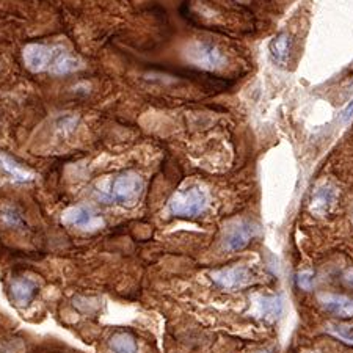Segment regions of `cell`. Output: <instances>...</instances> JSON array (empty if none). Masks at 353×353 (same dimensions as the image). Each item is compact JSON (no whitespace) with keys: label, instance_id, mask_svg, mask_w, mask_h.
I'll return each instance as SVG.
<instances>
[{"label":"cell","instance_id":"14","mask_svg":"<svg viewBox=\"0 0 353 353\" xmlns=\"http://www.w3.org/2000/svg\"><path fill=\"white\" fill-rule=\"evenodd\" d=\"M108 347L113 353H137V341L129 333H115L108 341Z\"/></svg>","mask_w":353,"mask_h":353},{"label":"cell","instance_id":"2","mask_svg":"<svg viewBox=\"0 0 353 353\" xmlns=\"http://www.w3.org/2000/svg\"><path fill=\"white\" fill-rule=\"evenodd\" d=\"M208 192L198 186H193L186 190H179L173 195L168 208H170L173 215L192 219V217H197L201 212H204L208 208Z\"/></svg>","mask_w":353,"mask_h":353},{"label":"cell","instance_id":"8","mask_svg":"<svg viewBox=\"0 0 353 353\" xmlns=\"http://www.w3.org/2000/svg\"><path fill=\"white\" fill-rule=\"evenodd\" d=\"M282 309H284V303H282V298L280 295H253L249 314L258 319L267 320V322H275L281 317Z\"/></svg>","mask_w":353,"mask_h":353},{"label":"cell","instance_id":"15","mask_svg":"<svg viewBox=\"0 0 353 353\" xmlns=\"http://www.w3.org/2000/svg\"><path fill=\"white\" fill-rule=\"evenodd\" d=\"M270 52L278 63H286L291 52V36L287 34H280L270 41Z\"/></svg>","mask_w":353,"mask_h":353},{"label":"cell","instance_id":"21","mask_svg":"<svg viewBox=\"0 0 353 353\" xmlns=\"http://www.w3.org/2000/svg\"><path fill=\"white\" fill-rule=\"evenodd\" d=\"M344 282L349 287H353V269L352 270H347L344 273Z\"/></svg>","mask_w":353,"mask_h":353},{"label":"cell","instance_id":"5","mask_svg":"<svg viewBox=\"0 0 353 353\" xmlns=\"http://www.w3.org/2000/svg\"><path fill=\"white\" fill-rule=\"evenodd\" d=\"M58 47H51L45 45H27L23 51V58L27 69L32 73H42V71H49L52 66L53 60H56Z\"/></svg>","mask_w":353,"mask_h":353},{"label":"cell","instance_id":"22","mask_svg":"<svg viewBox=\"0 0 353 353\" xmlns=\"http://www.w3.org/2000/svg\"><path fill=\"white\" fill-rule=\"evenodd\" d=\"M254 353H273V350L267 349V350H259V352H254Z\"/></svg>","mask_w":353,"mask_h":353},{"label":"cell","instance_id":"10","mask_svg":"<svg viewBox=\"0 0 353 353\" xmlns=\"http://www.w3.org/2000/svg\"><path fill=\"white\" fill-rule=\"evenodd\" d=\"M317 300L325 311L338 317H352L353 316V298L339 295V294H319Z\"/></svg>","mask_w":353,"mask_h":353},{"label":"cell","instance_id":"1","mask_svg":"<svg viewBox=\"0 0 353 353\" xmlns=\"http://www.w3.org/2000/svg\"><path fill=\"white\" fill-rule=\"evenodd\" d=\"M145 184L137 173L127 171L107 181V186H99V197L108 203H117L123 208H134L141 198Z\"/></svg>","mask_w":353,"mask_h":353},{"label":"cell","instance_id":"11","mask_svg":"<svg viewBox=\"0 0 353 353\" xmlns=\"http://www.w3.org/2000/svg\"><path fill=\"white\" fill-rule=\"evenodd\" d=\"M36 289H38L36 281H34L32 278H25V276H19V278H14L12 281V286H10V295H12V300L14 302L16 306L24 308L34 300Z\"/></svg>","mask_w":353,"mask_h":353},{"label":"cell","instance_id":"16","mask_svg":"<svg viewBox=\"0 0 353 353\" xmlns=\"http://www.w3.org/2000/svg\"><path fill=\"white\" fill-rule=\"evenodd\" d=\"M324 328L328 334L334 336L336 339L345 342V344H349V345H353V327L352 325L338 324V322H327Z\"/></svg>","mask_w":353,"mask_h":353},{"label":"cell","instance_id":"20","mask_svg":"<svg viewBox=\"0 0 353 353\" xmlns=\"http://www.w3.org/2000/svg\"><path fill=\"white\" fill-rule=\"evenodd\" d=\"M339 118H341V123H344V124L350 121V119L353 118V101H350V104L347 106L344 110H342Z\"/></svg>","mask_w":353,"mask_h":353},{"label":"cell","instance_id":"3","mask_svg":"<svg viewBox=\"0 0 353 353\" xmlns=\"http://www.w3.org/2000/svg\"><path fill=\"white\" fill-rule=\"evenodd\" d=\"M184 56L193 66L204 71H220L228 64V60L219 47L206 41L188 42Z\"/></svg>","mask_w":353,"mask_h":353},{"label":"cell","instance_id":"23","mask_svg":"<svg viewBox=\"0 0 353 353\" xmlns=\"http://www.w3.org/2000/svg\"><path fill=\"white\" fill-rule=\"evenodd\" d=\"M302 353H322V352H319V350H303Z\"/></svg>","mask_w":353,"mask_h":353},{"label":"cell","instance_id":"13","mask_svg":"<svg viewBox=\"0 0 353 353\" xmlns=\"http://www.w3.org/2000/svg\"><path fill=\"white\" fill-rule=\"evenodd\" d=\"M0 168H2L7 175L12 176L16 182H30L35 179V173L27 170V168L19 165L14 159L3 153H0Z\"/></svg>","mask_w":353,"mask_h":353},{"label":"cell","instance_id":"6","mask_svg":"<svg viewBox=\"0 0 353 353\" xmlns=\"http://www.w3.org/2000/svg\"><path fill=\"white\" fill-rule=\"evenodd\" d=\"M62 221L64 225L79 228L84 231H95L104 226V220L96 214L93 209L86 206H73L62 214Z\"/></svg>","mask_w":353,"mask_h":353},{"label":"cell","instance_id":"18","mask_svg":"<svg viewBox=\"0 0 353 353\" xmlns=\"http://www.w3.org/2000/svg\"><path fill=\"white\" fill-rule=\"evenodd\" d=\"M91 302H93V298H86V297H75L74 298V305L84 313H95L96 309L99 308V303L91 305Z\"/></svg>","mask_w":353,"mask_h":353},{"label":"cell","instance_id":"12","mask_svg":"<svg viewBox=\"0 0 353 353\" xmlns=\"http://www.w3.org/2000/svg\"><path fill=\"white\" fill-rule=\"evenodd\" d=\"M82 69V62L77 57L71 56L69 52L63 51L62 47H58L56 60H53L52 66H51V73L56 75H64V74H71L75 73V71Z\"/></svg>","mask_w":353,"mask_h":353},{"label":"cell","instance_id":"9","mask_svg":"<svg viewBox=\"0 0 353 353\" xmlns=\"http://www.w3.org/2000/svg\"><path fill=\"white\" fill-rule=\"evenodd\" d=\"M336 199H338V188L331 186V184H324V186L314 190L309 210L317 217H325L333 209Z\"/></svg>","mask_w":353,"mask_h":353},{"label":"cell","instance_id":"4","mask_svg":"<svg viewBox=\"0 0 353 353\" xmlns=\"http://www.w3.org/2000/svg\"><path fill=\"white\" fill-rule=\"evenodd\" d=\"M259 234V226L252 220H237L226 228L223 245L228 252H239L245 248L252 239Z\"/></svg>","mask_w":353,"mask_h":353},{"label":"cell","instance_id":"7","mask_svg":"<svg viewBox=\"0 0 353 353\" xmlns=\"http://www.w3.org/2000/svg\"><path fill=\"white\" fill-rule=\"evenodd\" d=\"M212 280H214L215 284L223 287V289L234 291L252 284L254 281V276L247 267L234 265V267H228V269L214 271V273H212Z\"/></svg>","mask_w":353,"mask_h":353},{"label":"cell","instance_id":"17","mask_svg":"<svg viewBox=\"0 0 353 353\" xmlns=\"http://www.w3.org/2000/svg\"><path fill=\"white\" fill-rule=\"evenodd\" d=\"M297 284L298 287H302L303 291H311L313 286H314V273L311 270H305V271H300V273L297 275Z\"/></svg>","mask_w":353,"mask_h":353},{"label":"cell","instance_id":"19","mask_svg":"<svg viewBox=\"0 0 353 353\" xmlns=\"http://www.w3.org/2000/svg\"><path fill=\"white\" fill-rule=\"evenodd\" d=\"M2 219H3V221L7 225H10V226H19V225H23V220H21V217L16 214V212L13 210V209H7L3 212V215H2Z\"/></svg>","mask_w":353,"mask_h":353},{"label":"cell","instance_id":"25","mask_svg":"<svg viewBox=\"0 0 353 353\" xmlns=\"http://www.w3.org/2000/svg\"><path fill=\"white\" fill-rule=\"evenodd\" d=\"M239 2H242V0H239Z\"/></svg>","mask_w":353,"mask_h":353},{"label":"cell","instance_id":"24","mask_svg":"<svg viewBox=\"0 0 353 353\" xmlns=\"http://www.w3.org/2000/svg\"><path fill=\"white\" fill-rule=\"evenodd\" d=\"M352 223H353V217H352Z\"/></svg>","mask_w":353,"mask_h":353}]
</instances>
